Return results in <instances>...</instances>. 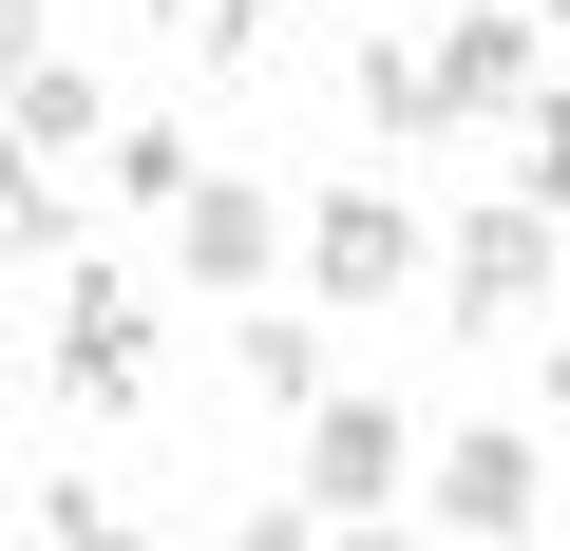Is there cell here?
<instances>
[{"label": "cell", "instance_id": "obj_7", "mask_svg": "<svg viewBox=\"0 0 570 551\" xmlns=\"http://www.w3.org/2000/svg\"><path fill=\"white\" fill-rule=\"evenodd\" d=\"M171 266H190L209 305H247L266 266H285V209H266L247 171H190V190H171Z\"/></svg>", "mask_w": 570, "mask_h": 551}, {"label": "cell", "instance_id": "obj_15", "mask_svg": "<svg viewBox=\"0 0 570 551\" xmlns=\"http://www.w3.org/2000/svg\"><path fill=\"white\" fill-rule=\"evenodd\" d=\"M551 419H570V362H551Z\"/></svg>", "mask_w": 570, "mask_h": 551}, {"label": "cell", "instance_id": "obj_6", "mask_svg": "<svg viewBox=\"0 0 570 551\" xmlns=\"http://www.w3.org/2000/svg\"><path fill=\"white\" fill-rule=\"evenodd\" d=\"M419 513H438V532H532V513H551V456H532L513 419H475V437L419 456Z\"/></svg>", "mask_w": 570, "mask_h": 551}, {"label": "cell", "instance_id": "obj_3", "mask_svg": "<svg viewBox=\"0 0 570 551\" xmlns=\"http://www.w3.org/2000/svg\"><path fill=\"white\" fill-rule=\"evenodd\" d=\"M285 266H305L324 305H400V286H419V209H400V190L362 171V190H324L305 228H285Z\"/></svg>", "mask_w": 570, "mask_h": 551}, {"label": "cell", "instance_id": "obj_9", "mask_svg": "<svg viewBox=\"0 0 570 551\" xmlns=\"http://www.w3.org/2000/svg\"><path fill=\"white\" fill-rule=\"evenodd\" d=\"M513 190L570 209V58H532V96H513Z\"/></svg>", "mask_w": 570, "mask_h": 551}, {"label": "cell", "instance_id": "obj_2", "mask_svg": "<svg viewBox=\"0 0 570 551\" xmlns=\"http://www.w3.org/2000/svg\"><path fill=\"white\" fill-rule=\"evenodd\" d=\"M551 228H570V209H532V190H494V209H475V228L438 247V324H456V343H513V324L551 305Z\"/></svg>", "mask_w": 570, "mask_h": 551}, {"label": "cell", "instance_id": "obj_13", "mask_svg": "<svg viewBox=\"0 0 570 551\" xmlns=\"http://www.w3.org/2000/svg\"><path fill=\"white\" fill-rule=\"evenodd\" d=\"M0 247L58 266V247H77V190H58V171H0Z\"/></svg>", "mask_w": 570, "mask_h": 551}, {"label": "cell", "instance_id": "obj_8", "mask_svg": "<svg viewBox=\"0 0 570 551\" xmlns=\"http://www.w3.org/2000/svg\"><path fill=\"white\" fill-rule=\"evenodd\" d=\"M362 134L381 152H438L456 115H438V39H362Z\"/></svg>", "mask_w": 570, "mask_h": 551}, {"label": "cell", "instance_id": "obj_12", "mask_svg": "<svg viewBox=\"0 0 570 551\" xmlns=\"http://www.w3.org/2000/svg\"><path fill=\"white\" fill-rule=\"evenodd\" d=\"M153 20H171V58H209V77L266 58V0H153Z\"/></svg>", "mask_w": 570, "mask_h": 551}, {"label": "cell", "instance_id": "obj_14", "mask_svg": "<svg viewBox=\"0 0 570 551\" xmlns=\"http://www.w3.org/2000/svg\"><path fill=\"white\" fill-rule=\"evenodd\" d=\"M532 20H551V39H570V0H532Z\"/></svg>", "mask_w": 570, "mask_h": 551}, {"label": "cell", "instance_id": "obj_11", "mask_svg": "<svg viewBox=\"0 0 570 551\" xmlns=\"http://www.w3.org/2000/svg\"><path fill=\"white\" fill-rule=\"evenodd\" d=\"M190 171H209V152H190V134H153V115H115V134H96V190H134V209H171Z\"/></svg>", "mask_w": 570, "mask_h": 551}, {"label": "cell", "instance_id": "obj_1", "mask_svg": "<svg viewBox=\"0 0 570 551\" xmlns=\"http://www.w3.org/2000/svg\"><path fill=\"white\" fill-rule=\"evenodd\" d=\"M285 494H305L324 532L400 513V494H419V419H400V400H343V381H324V400H305V456H285Z\"/></svg>", "mask_w": 570, "mask_h": 551}, {"label": "cell", "instance_id": "obj_5", "mask_svg": "<svg viewBox=\"0 0 570 551\" xmlns=\"http://www.w3.org/2000/svg\"><path fill=\"white\" fill-rule=\"evenodd\" d=\"M58 400H96V419L153 400V305L115 286V266H77V286H58Z\"/></svg>", "mask_w": 570, "mask_h": 551}, {"label": "cell", "instance_id": "obj_10", "mask_svg": "<svg viewBox=\"0 0 570 551\" xmlns=\"http://www.w3.org/2000/svg\"><path fill=\"white\" fill-rule=\"evenodd\" d=\"M228 381L305 419V400H324V324H228Z\"/></svg>", "mask_w": 570, "mask_h": 551}, {"label": "cell", "instance_id": "obj_4", "mask_svg": "<svg viewBox=\"0 0 570 551\" xmlns=\"http://www.w3.org/2000/svg\"><path fill=\"white\" fill-rule=\"evenodd\" d=\"M532 58H551V20H532V0H456V20H438V115H456V134H513Z\"/></svg>", "mask_w": 570, "mask_h": 551}]
</instances>
